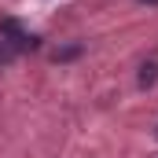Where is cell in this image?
Here are the masks:
<instances>
[{"label":"cell","instance_id":"1","mask_svg":"<svg viewBox=\"0 0 158 158\" xmlns=\"http://www.w3.org/2000/svg\"><path fill=\"white\" fill-rule=\"evenodd\" d=\"M37 40L30 37L19 22H4L0 26V63H7V59H15L19 52H26V48H33Z\"/></svg>","mask_w":158,"mask_h":158},{"label":"cell","instance_id":"2","mask_svg":"<svg viewBox=\"0 0 158 158\" xmlns=\"http://www.w3.org/2000/svg\"><path fill=\"white\" fill-rule=\"evenodd\" d=\"M155 77H158V63H147V66L140 70V85L147 88V85H155Z\"/></svg>","mask_w":158,"mask_h":158},{"label":"cell","instance_id":"3","mask_svg":"<svg viewBox=\"0 0 158 158\" xmlns=\"http://www.w3.org/2000/svg\"><path fill=\"white\" fill-rule=\"evenodd\" d=\"M143 4H158V0H143Z\"/></svg>","mask_w":158,"mask_h":158}]
</instances>
